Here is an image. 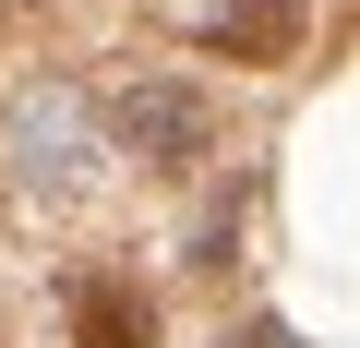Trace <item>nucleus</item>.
<instances>
[{
    "instance_id": "obj_1",
    "label": "nucleus",
    "mask_w": 360,
    "mask_h": 348,
    "mask_svg": "<svg viewBox=\"0 0 360 348\" xmlns=\"http://www.w3.org/2000/svg\"><path fill=\"white\" fill-rule=\"evenodd\" d=\"M96 144L156 168V181H193V168H217V96L205 72H120L108 108H96Z\"/></svg>"
},
{
    "instance_id": "obj_2",
    "label": "nucleus",
    "mask_w": 360,
    "mask_h": 348,
    "mask_svg": "<svg viewBox=\"0 0 360 348\" xmlns=\"http://www.w3.org/2000/svg\"><path fill=\"white\" fill-rule=\"evenodd\" d=\"M0 168H13L25 193H84L96 168H108V144H96V96L60 84V72L13 84V108H0Z\"/></svg>"
},
{
    "instance_id": "obj_3",
    "label": "nucleus",
    "mask_w": 360,
    "mask_h": 348,
    "mask_svg": "<svg viewBox=\"0 0 360 348\" xmlns=\"http://www.w3.org/2000/svg\"><path fill=\"white\" fill-rule=\"evenodd\" d=\"M193 37H205L229 72H264V60H300L312 0H205V13H193Z\"/></svg>"
},
{
    "instance_id": "obj_4",
    "label": "nucleus",
    "mask_w": 360,
    "mask_h": 348,
    "mask_svg": "<svg viewBox=\"0 0 360 348\" xmlns=\"http://www.w3.org/2000/svg\"><path fill=\"white\" fill-rule=\"evenodd\" d=\"M72 336L84 348H156V300L132 276H72Z\"/></svg>"
}]
</instances>
